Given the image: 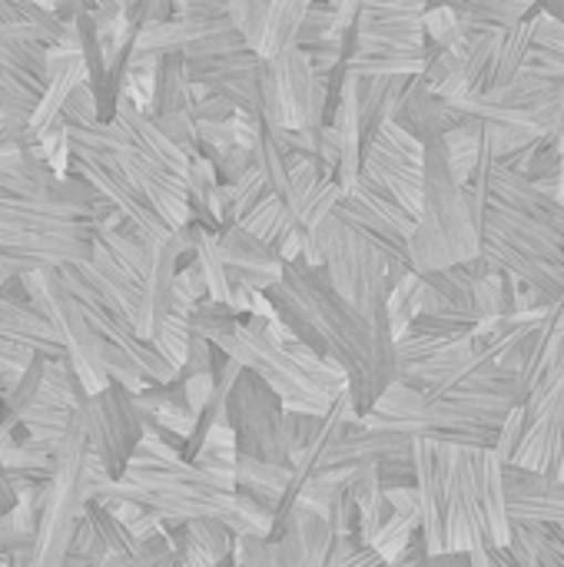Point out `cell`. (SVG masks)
<instances>
[{
  "mask_svg": "<svg viewBox=\"0 0 564 567\" xmlns=\"http://www.w3.org/2000/svg\"><path fill=\"white\" fill-rule=\"evenodd\" d=\"M266 299L293 339L306 342L346 375V392L356 412H369L396 379L392 326L372 322L359 312L332 289L326 272L302 256L283 262V272L266 289Z\"/></svg>",
  "mask_w": 564,
  "mask_h": 567,
  "instance_id": "cell-1",
  "label": "cell"
},
{
  "mask_svg": "<svg viewBox=\"0 0 564 567\" xmlns=\"http://www.w3.org/2000/svg\"><path fill=\"white\" fill-rule=\"evenodd\" d=\"M186 319L196 336L209 339L223 355L256 372L283 399L286 412L326 415L346 392V375L306 342L293 339L276 312H236L233 306H219L203 296Z\"/></svg>",
  "mask_w": 564,
  "mask_h": 567,
  "instance_id": "cell-2",
  "label": "cell"
},
{
  "mask_svg": "<svg viewBox=\"0 0 564 567\" xmlns=\"http://www.w3.org/2000/svg\"><path fill=\"white\" fill-rule=\"evenodd\" d=\"M422 169V206L409 236L412 272L469 262L479 256V216L472 213L469 189L449 169L442 140L425 143Z\"/></svg>",
  "mask_w": 564,
  "mask_h": 567,
  "instance_id": "cell-3",
  "label": "cell"
},
{
  "mask_svg": "<svg viewBox=\"0 0 564 567\" xmlns=\"http://www.w3.org/2000/svg\"><path fill=\"white\" fill-rule=\"evenodd\" d=\"M479 252L502 272L548 292L564 286V229L522 209L485 199L479 219Z\"/></svg>",
  "mask_w": 564,
  "mask_h": 567,
  "instance_id": "cell-4",
  "label": "cell"
},
{
  "mask_svg": "<svg viewBox=\"0 0 564 567\" xmlns=\"http://www.w3.org/2000/svg\"><path fill=\"white\" fill-rule=\"evenodd\" d=\"M86 435L76 419L70 415L57 449H53V468L47 475L40 515H37V535L23 558L30 567H57L63 565V555L70 548V538L83 518V508L90 502L86 495Z\"/></svg>",
  "mask_w": 564,
  "mask_h": 567,
  "instance_id": "cell-5",
  "label": "cell"
},
{
  "mask_svg": "<svg viewBox=\"0 0 564 567\" xmlns=\"http://www.w3.org/2000/svg\"><path fill=\"white\" fill-rule=\"evenodd\" d=\"M20 286H23L27 302L53 326V332L60 339V349H63L66 362L73 365V372L80 375L86 395L100 392L110 382L106 365H103L106 339L100 336V329L93 326V319L86 316V309L73 296V289L63 282L60 269L57 266L30 269V272L20 276Z\"/></svg>",
  "mask_w": 564,
  "mask_h": 567,
  "instance_id": "cell-6",
  "label": "cell"
},
{
  "mask_svg": "<svg viewBox=\"0 0 564 567\" xmlns=\"http://www.w3.org/2000/svg\"><path fill=\"white\" fill-rule=\"evenodd\" d=\"M259 120L283 130H306L329 120V76L316 70L309 53L296 43L259 66Z\"/></svg>",
  "mask_w": 564,
  "mask_h": 567,
  "instance_id": "cell-7",
  "label": "cell"
},
{
  "mask_svg": "<svg viewBox=\"0 0 564 567\" xmlns=\"http://www.w3.org/2000/svg\"><path fill=\"white\" fill-rule=\"evenodd\" d=\"M442 542L445 551H465L469 565H492V532L485 522L472 449L442 442Z\"/></svg>",
  "mask_w": 564,
  "mask_h": 567,
  "instance_id": "cell-8",
  "label": "cell"
},
{
  "mask_svg": "<svg viewBox=\"0 0 564 567\" xmlns=\"http://www.w3.org/2000/svg\"><path fill=\"white\" fill-rule=\"evenodd\" d=\"M332 213L386 256L392 282L412 272L409 236L416 229V216L406 206H399L382 186H376L369 176H359L352 189L339 193Z\"/></svg>",
  "mask_w": 564,
  "mask_h": 567,
  "instance_id": "cell-9",
  "label": "cell"
},
{
  "mask_svg": "<svg viewBox=\"0 0 564 567\" xmlns=\"http://www.w3.org/2000/svg\"><path fill=\"white\" fill-rule=\"evenodd\" d=\"M512 465L564 482V339L552 365L525 395V429Z\"/></svg>",
  "mask_w": 564,
  "mask_h": 567,
  "instance_id": "cell-10",
  "label": "cell"
},
{
  "mask_svg": "<svg viewBox=\"0 0 564 567\" xmlns=\"http://www.w3.org/2000/svg\"><path fill=\"white\" fill-rule=\"evenodd\" d=\"M226 425L233 429L236 452L266 458V462H289L286 445V405L283 399L249 369H239L229 395H226Z\"/></svg>",
  "mask_w": 564,
  "mask_h": 567,
  "instance_id": "cell-11",
  "label": "cell"
},
{
  "mask_svg": "<svg viewBox=\"0 0 564 567\" xmlns=\"http://www.w3.org/2000/svg\"><path fill=\"white\" fill-rule=\"evenodd\" d=\"M73 412L83 425L86 449L100 458L110 478H120L143 435V412L136 409L133 392L110 379L100 392L83 395Z\"/></svg>",
  "mask_w": 564,
  "mask_h": 567,
  "instance_id": "cell-12",
  "label": "cell"
},
{
  "mask_svg": "<svg viewBox=\"0 0 564 567\" xmlns=\"http://www.w3.org/2000/svg\"><path fill=\"white\" fill-rule=\"evenodd\" d=\"M422 156L425 143L402 130L396 120H386L366 143H362V176L382 186L399 206L412 216L422 206Z\"/></svg>",
  "mask_w": 564,
  "mask_h": 567,
  "instance_id": "cell-13",
  "label": "cell"
},
{
  "mask_svg": "<svg viewBox=\"0 0 564 567\" xmlns=\"http://www.w3.org/2000/svg\"><path fill=\"white\" fill-rule=\"evenodd\" d=\"M485 359H495L485 339H479V336H455V339H445L429 355L396 365V379L409 382L422 395H435V392H445L449 385L462 382Z\"/></svg>",
  "mask_w": 564,
  "mask_h": 567,
  "instance_id": "cell-14",
  "label": "cell"
},
{
  "mask_svg": "<svg viewBox=\"0 0 564 567\" xmlns=\"http://www.w3.org/2000/svg\"><path fill=\"white\" fill-rule=\"evenodd\" d=\"M216 252L226 266L233 289L266 292L283 272V256L239 223H226L216 229Z\"/></svg>",
  "mask_w": 564,
  "mask_h": 567,
  "instance_id": "cell-15",
  "label": "cell"
},
{
  "mask_svg": "<svg viewBox=\"0 0 564 567\" xmlns=\"http://www.w3.org/2000/svg\"><path fill=\"white\" fill-rule=\"evenodd\" d=\"M505 478V505L512 518H535V522H552L564 525V482L545 472H532L522 465L505 462L502 465Z\"/></svg>",
  "mask_w": 564,
  "mask_h": 567,
  "instance_id": "cell-16",
  "label": "cell"
},
{
  "mask_svg": "<svg viewBox=\"0 0 564 567\" xmlns=\"http://www.w3.org/2000/svg\"><path fill=\"white\" fill-rule=\"evenodd\" d=\"M392 120L402 130H409L416 140L429 143V140H442L465 116L432 90L425 73H412L402 96H399V103H396V110H392Z\"/></svg>",
  "mask_w": 564,
  "mask_h": 567,
  "instance_id": "cell-17",
  "label": "cell"
},
{
  "mask_svg": "<svg viewBox=\"0 0 564 567\" xmlns=\"http://www.w3.org/2000/svg\"><path fill=\"white\" fill-rule=\"evenodd\" d=\"M0 339H13V342H23L43 355H63L60 349V339L53 332V326L27 302V296H13L0 286Z\"/></svg>",
  "mask_w": 564,
  "mask_h": 567,
  "instance_id": "cell-18",
  "label": "cell"
},
{
  "mask_svg": "<svg viewBox=\"0 0 564 567\" xmlns=\"http://www.w3.org/2000/svg\"><path fill=\"white\" fill-rule=\"evenodd\" d=\"M522 567H562L564 545L562 528L552 522L535 518H512L509 522V545H505Z\"/></svg>",
  "mask_w": 564,
  "mask_h": 567,
  "instance_id": "cell-19",
  "label": "cell"
},
{
  "mask_svg": "<svg viewBox=\"0 0 564 567\" xmlns=\"http://www.w3.org/2000/svg\"><path fill=\"white\" fill-rule=\"evenodd\" d=\"M83 518L96 542V565H136L140 561V542L130 535V528L113 515L106 502L90 498L83 508Z\"/></svg>",
  "mask_w": 564,
  "mask_h": 567,
  "instance_id": "cell-20",
  "label": "cell"
},
{
  "mask_svg": "<svg viewBox=\"0 0 564 567\" xmlns=\"http://www.w3.org/2000/svg\"><path fill=\"white\" fill-rule=\"evenodd\" d=\"M193 103H196V90L186 76L183 53H160L156 76H153V96H150L146 113L150 116L176 113V110H189Z\"/></svg>",
  "mask_w": 564,
  "mask_h": 567,
  "instance_id": "cell-21",
  "label": "cell"
},
{
  "mask_svg": "<svg viewBox=\"0 0 564 567\" xmlns=\"http://www.w3.org/2000/svg\"><path fill=\"white\" fill-rule=\"evenodd\" d=\"M455 10L465 33L509 30L532 13L529 0H442Z\"/></svg>",
  "mask_w": 564,
  "mask_h": 567,
  "instance_id": "cell-22",
  "label": "cell"
},
{
  "mask_svg": "<svg viewBox=\"0 0 564 567\" xmlns=\"http://www.w3.org/2000/svg\"><path fill=\"white\" fill-rule=\"evenodd\" d=\"M442 146H445V159H449V169L452 176L465 186L479 166V153H482V123L479 120H462L455 123L445 136H442Z\"/></svg>",
  "mask_w": 564,
  "mask_h": 567,
  "instance_id": "cell-23",
  "label": "cell"
},
{
  "mask_svg": "<svg viewBox=\"0 0 564 567\" xmlns=\"http://www.w3.org/2000/svg\"><path fill=\"white\" fill-rule=\"evenodd\" d=\"M532 47H535V37H532V13H529L525 20H519L515 27H509L502 33L499 56H495V73H492V86H505L525 66Z\"/></svg>",
  "mask_w": 564,
  "mask_h": 567,
  "instance_id": "cell-24",
  "label": "cell"
},
{
  "mask_svg": "<svg viewBox=\"0 0 564 567\" xmlns=\"http://www.w3.org/2000/svg\"><path fill=\"white\" fill-rule=\"evenodd\" d=\"M422 30H425V40L442 50H462L465 43V30L449 3H429L422 13Z\"/></svg>",
  "mask_w": 564,
  "mask_h": 567,
  "instance_id": "cell-25",
  "label": "cell"
},
{
  "mask_svg": "<svg viewBox=\"0 0 564 567\" xmlns=\"http://www.w3.org/2000/svg\"><path fill=\"white\" fill-rule=\"evenodd\" d=\"M419 532V515H402V512H392L389 518H386V525L376 532V538L369 542L376 551H379V558L386 561V565H396V558L402 555V548L409 545V538Z\"/></svg>",
  "mask_w": 564,
  "mask_h": 567,
  "instance_id": "cell-26",
  "label": "cell"
},
{
  "mask_svg": "<svg viewBox=\"0 0 564 567\" xmlns=\"http://www.w3.org/2000/svg\"><path fill=\"white\" fill-rule=\"evenodd\" d=\"M189 319L186 316H180V312H170L156 329H153V336H150V342L180 369L183 365V359H186V346H189Z\"/></svg>",
  "mask_w": 564,
  "mask_h": 567,
  "instance_id": "cell-27",
  "label": "cell"
},
{
  "mask_svg": "<svg viewBox=\"0 0 564 567\" xmlns=\"http://www.w3.org/2000/svg\"><path fill=\"white\" fill-rule=\"evenodd\" d=\"M522 429H525V402L512 405V412L505 415L502 429H499V439L492 445V452L502 458V462H512L515 449H519V439H522Z\"/></svg>",
  "mask_w": 564,
  "mask_h": 567,
  "instance_id": "cell-28",
  "label": "cell"
},
{
  "mask_svg": "<svg viewBox=\"0 0 564 567\" xmlns=\"http://www.w3.org/2000/svg\"><path fill=\"white\" fill-rule=\"evenodd\" d=\"M429 0H362V13L372 17H422Z\"/></svg>",
  "mask_w": 564,
  "mask_h": 567,
  "instance_id": "cell-29",
  "label": "cell"
},
{
  "mask_svg": "<svg viewBox=\"0 0 564 567\" xmlns=\"http://www.w3.org/2000/svg\"><path fill=\"white\" fill-rule=\"evenodd\" d=\"M13 505H17V488H13V482H10L7 465L0 462V518H3Z\"/></svg>",
  "mask_w": 564,
  "mask_h": 567,
  "instance_id": "cell-30",
  "label": "cell"
},
{
  "mask_svg": "<svg viewBox=\"0 0 564 567\" xmlns=\"http://www.w3.org/2000/svg\"><path fill=\"white\" fill-rule=\"evenodd\" d=\"M532 10H545V13H552V17L564 20V0H535V3H532Z\"/></svg>",
  "mask_w": 564,
  "mask_h": 567,
  "instance_id": "cell-31",
  "label": "cell"
},
{
  "mask_svg": "<svg viewBox=\"0 0 564 567\" xmlns=\"http://www.w3.org/2000/svg\"><path fill=\"white\" fill-rule=\"evenodd\" d=\"M558 528H562V545H564V525H558Z\"/></svg>",
  "mask_w": 564,
  "mask_h": 567,
  "instance_id": "cell-32",
  "label": "cell"
},
{
  "mask_svg": "<svg viewBox=\"0 0 564 567\" xmlns=\"http://www.w3.org/2000/svg\"><path fill=\"white\" fill-rule=\"evenodd\" d=\"M562 209H564V203H562Z\"/></svg>",
  "mask_w": 564,
  "mask_h": 567,
  "instance_id": "cell-33",
  "label": "cell"
}]
</instances>
